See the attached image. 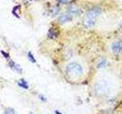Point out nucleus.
<instances>
[{"label":"nucleus","mask_w":122,"mask_h":114,"mask_svg":"<svg viewBox=\"0 0 122 114\" xmlns=\"http://www.w3.org/2000/svg\"><path fill=\"white\" fill-rule=\"evenodd\" d=\"M102 14V10L99 8H93L86 12L83 18V25L86 28H92L96 24L98 18Z\"/></svg>","instance_id":"f257e3e1"},{"label":"nucleus","mask_w":122,"mask_h":114,"mask_svg":"<svg viewBox=\"0 0 122 114\" xmlns=\"http://www.w3.org/2000/svg\"><path fill=\"white\" fill-rule=\"evenodd\" d=\"M83 72L82 66L78 62H70L67 65L66 68V73L68 77L72 78H79Z\"/></svg>","instance_id":"f03ea898"},{"label":"nucleus","mask_w":122,"mask_h":114,"mask_svg":"<svg viewBox=\"0 0 122 114\" xmlns=\"http://www.w3.org/2000/svg\"><path fill=\"white\" fill-rule=\"evenodd\" d=\"M109 89V86L108 85L107 81L105 80H101L100 81H98L95 86V93L98 95H102L105 94V93L108 92Z\"/></svg>","instance_id":"7ed1b4c3"},{"label":"nucleus","mask_w":122,"mask_h":114,"mask_svg":"<svg viewBox=\"0 0 122 114\" xmlns=\"http://www.w3.org/2000/svg\"><path fill=\"white\" fill-rule=\"evenodd\" d=\"M111 49L114 54L117 55L122 51V41L121 40H116L113 42L111 46Z\"/></svg>","instance_id":"20e7f679"},{"label":"nucleus","mask_w":122,"mask_h":114,"mask_svg":"<svg viewBox=\"0 0 122 114\" xmlns=\"http://www.w3.org/2000/svg\"><path fill=\"white\" fill-rule=\"evenodd\" d=\"M67 12L72 17L78 16L81 14V9L79 6L76 5H70L67 8Z\"/></svg>","instance_id":"39448f33"},{"label":"nucleus","mask_w":122,"mask_h":114,"mask_svg":"<svg viewBox=\"0 0 122 114\" xmlns=\"http://www.w3.org/2000/svg\"><path fill=\"white\" fill-rule=\"evenodd\" d=\"M72 18V16L69 14L67 11L66 13L63 14L62 15H60L59 17V21L61 23V24H66V23H68L69 21H70Z\"/></svg>","instance_id":"423d86ee"},{"label":"nucleus","mask_w":122,"mask_h":114,"mask_svg":"<svg viewBox=\"0 0 122 114\" xmlns=\"http://www.w3.org/2000/svg\"><path fill=\"white\" fill-rule=\"evenodd\" d=\"M9 67L11 68V69H13L14 71H17V72H18V73H20V74L22 73V68H21V66H19V65L15 63L14 61L10 60L9 62Z\"/></svg>","instance_id":"0eeeda50"},{"label":"nucleus","mask_w":122,"mask_h":114,"mask_svg":"<svg viewBox=\"0 0 122 114\" xmlns=\"http://www.w3.org/2000/svg\"><path fill=\"white\" fill-rule=\"evenodd\" d=\"M17 85L19 87H22V88H24V89H28L29 88L28 84L27 83V81H25V79H23V78H21L20 81L17 82Z\"/></svg>","instance_id":"6e6552de"},{"label":"nucleus","mask_w":122,"mask_h":114,"mask_svg":"<svg viewBox=\"0 0 122 114\" xmlns=\"http://www.w3.org/2000/svg\"><path fill=\"white\" fill-rule=\"evenodd\" d=\"M28 59H29L31 62H33V63H35V62H36V59H35V58L34 57V56H33V54H32V52H28Z\"/></svg>","instance_id":"1a4fd4ad"},{"label":"nucleus","mask_w":122,"mask_h":114,"mask_svg":"<svg viewBox=\"0 0 122 114\" xmlns=\"http://www.w3.org/2000/svg\"><path fill=\"white\" fill-rule=\"evenodd\" d=\"M105 63H106V60H105V59L100 60V61H99V62H98V68H103L105 66Z\"/></svg>","instance_id":"9d476101"},{"label":"nucleus","mask_w":122,"mask_h":114,"mask_svg":"<svg viewBox=\"0 0 122 114\" xmlns=\"http://www.w3.org/2000/svg\"><path fill=\"white\" fill-rule=\"evenodd\" d=\"M1 52H2V56H4V58H5V59H7V60H9L10 59V56H9V54L8 52H4V51H1Z\"/></svg>","instance_id":"9b49d317"},{"label":"nucleus","mask_w":122,"mask_h":114,"mask_svg":"<svg viewBox=\"0 0 122 114\" xmlns=\"http://www.w3.org/2000/svg\"><path fill=\"white\" fill-rule=\"evenodd\" d=\"M4 114H15V112L13 109H8L4 112Z\"/></svg>","instance_id":"f8f14e48"},{"label":"nucleus","mask_w":122,"mask_h":114,"mask_svg":"<svg viewBox=\"0 0 122 114\" xmlns=\"http://www.w3.org/2000/svg\"><path fill=\"white\" fill-rule=\"evenodd\" d=\"M56 1L60 4H66L70 2V0H56Z\"/></svg>","instance_id":"ddd939ff"},{"label":"nucleus","mask_w":122,"mask_h":114,"mask_svg":"<svg viewBox=\"0 0 122 114\" xmlns=\"http://www.w3.org/2000/svg\"><path fill=\"white\" fill-rule=\"evenodd\" d=\"M39 99L40 100H41L42 101H44V102H46L47 101V99H46L43 95H39Z\"/></svg>","instance_id":"4468645a"},{"label":"nucleus","mask_w":122,"mask_h":114,"mask_svg":"<svg viewBox=\"0 0 122 114\" xmlns=\"http://www.w3.org/2000/svg\"><path fill=\"white\" fill-rule=\"evenodd\" d=\"M55 113H56V114H62V113H60L59 111H57V110H56V111H55Z\"/></svg>","instance_id":"2eb2a0df"},{"label":"nucleus","mask_w":122,"mask_h":114,"mask_svg":"<svg viewBox=\"0 0 122 114\" xmlns=\"http://www.w3.org/2000/svg\"><path fill=\"white\" fill-rule=\"evenodd\" d=\"M30 114H33V113H30Z\"/></svg>","instance_id":"dca6fc26"}]
</instances>
